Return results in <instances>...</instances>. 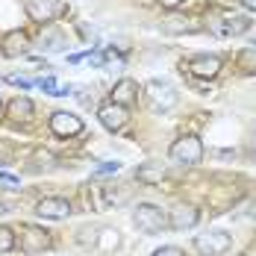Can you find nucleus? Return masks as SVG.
I'll list each match as a JSON object with an SVG mask.
<instances>
[{
	"instance_id": "15",
	"label": "nucleus",
	"mask_w": 256,
	"mask_h": 256,
	"mask_svg": "<svg viewBox=\"0 0 256 256\" xmlns=\"http://www.w3.org/2000/svg\"><path fill=\"white\" fill-rule=\"evenodd\" d=\"M204 26L198 24V21H192V18H180V15H174V18H168L165 21V32H171V36H182V32H200Z\"/></svg>"
},
{
	"instance_id": "16",
	"label": "nucleus",
	"mask_w": 256,
	"mask_h": 256,
	"mask_svg": "<svg viewBox=\"0 0 256 256\" xmlns=\"http://www.w3.org/2000/svg\"><path fill=\"white\" fill-rule=\"evenodd\" d=\"M32 100L30 98H15V100L9 103V118L12 121H30L32 118Z\"/></svg>"
},
{
	"instance_id": "8",
	"label": "nucleus",
	"mask_w": 256,
	"mask_h": 256,
	"mask_svg": "<svg viewBox=\"0 0 256 256\" xmlns=\"http://www.w3.org/2000/svg\"><path fill=\"white\" fill-rule=\"evenodd\" d=\"M59 12H62V3H56V0H26V15L38 24L53 21Z\"/></svg>"
},
{
	"instance_id": "21",
	"label": "nucleus",
	"mask_w": 256,
	"mask_h": 256,
	"mask_svg": "<svg viewBox=\"0 0 256 256\" xmlns=\"http://www.w3.org/2000/svg\"><path fill=\"white\" fill-rule=\"evenodd\" d=\"M238 62L244 65V71H256V48H250V50H244L242 56H238Z\"/></svg>"
},
{
	"instance_id": "29",
	"label": "nucleus",
	"mask_w": 256,
	"mask_h": 256,
	"mask_svg": "<svg viewBox=\"0 0 256 256\" xmlns=\"http://www.w3.org/2000/svg\"><path fill=\"white\" fill-rule=\"evenodd\" d=\"M254 44H256V42H254Z\"/></svg>"
},
{
	"instance_id": "4",
	"label": "nucleus",
	"mask_w": 256,
	"mask_h": 256,
	"mask_svg": "<svg viewBox=\"0 0 256 256\" xmlns=\"http://www.w3.org/2000/svg\"><path fill=\"white\" fill-rule=\"evenodd\" d=\"M182 71H188V74H194L200 80H212V77H218V71H221V59L209 56V53H198V56H188L182 62Z\"/></svg>"
},
{
	"instance_id": "20",
	"label": "nucleus",
	"mask_w": 256,
	"mask_h": 256,
	"mask_svg": "<svg viewBox=\"0 0 256 256\" xmlns=\"http://www.w3.org/2000/svg\"><path fill=\"white\" fill-rule=\"evenodd\" d=\"M15 248V232L9 227H0V254H9Z\"/></svg>"
},
{
	"instance_id": "18",
	"label": "nucleus",
	"mask_w": 256,
	"mask_h": 256,
	"mask_svg": "<svg viewBox=\"0 0 256 256\" xmlns=\"http://www.w3.org/2000/svg\"><path fill=\"white\" fill-rule=\"evenodd\" d=\"M42 48H44L48 53H59V50H65V38H62L59 32L48 30V32L42 36Z\"/></svg>"
},
{
	"instance_id": "10",
	"label": "nucleus",
	"mask_w": 256,
	"mask_h": 256,
	"mask_svg": "<svg viewBox=\"0 0 256 256\" xmlns=\"http://www.w3.org/2000/svg\"><path fill=\"white\" fill-rule=\"evenodd\" d=\"M36 212H38L42 218L62 221V218H68V215H71V204H68V200H62V198H44V200H38Z\"/></svg>"
},
{
	"instance_id": "7",
	"label": "nucleus",
	"mask_w": 256,
	"mask_h": 256,
	"mask_svg": "<svg viewBox=\"0 0 256 256\" xmlns=\"http://www.w3.org/2000/svg\"><path fill=\"white\" fill-rule=\"evenodd\" d=\"M50 248V236L38 227H24L21 230V250L26 256H36V254H44Z\"/></svg>"
},
{
	"instance_id": "5",
	"label": "nucleus",
	"mask_w": 256,
	"mask_h": 256,
	"mask_svg": "<svg viewBox=\"0 0 256 256\" xmlns=\"http://www.w3.org/2000/svg\"><path fill=\"white\" fill-rule=\"evenodd\" d=\"M232 244L230 232H221V230H212V232H200L198 238H194V248L200 250L204 256H221L227 254Z\"/></svg>"
},
{
	"instance_id": "28",
	"label": "nucleus",
	"mask_w": 256,
	"mask_h": 256,
	"mask_svg": "<svg viewBox=\"0 0 256 256\" xmlns=\"http://www.w3.org/2000/svg\"><path fill=\"white\" fill-rule=\"evenodd\" d=\"M136 3H142V6H154V0H136Z\"/></svg>"
},
{
	"instance_id": "22",
	"label": "nucleus",
	"mask_w": 256,
	"mask_h": 256,
	"mask_svg": "<svg viewBox=\"0 0 256 256\" xmlns=\"http://www.w3.org/2000/svg\"><path fill=\"white\" fill-rule=\"evenodd\" d=\"M6 82H9V86H18V88H30V86H32V80L21 77V74H12V77H6Z\"/></svg>"
},
{
	"instance_id": "23",
	"label": "nucleus",
	"mask_w": 256,
	"mask_h": 256,
	"mask_svg": "<svg viewBox=\"0 0 256 256\" xmlns=\"http://www.w3.org/2000/svg\"><path fill=\"white\" fill-rule=\"evenodd\" d=\"M154 256H186V254H182L180 248H174V244H168V248H159Z\"/></svg>"
},
{
	"instance_id": "13",
	"label": "nucleus",
	"mask_w": 256,
	"mask_h": 256,
	"mask_svg": "<svg viewBox=\"0 0 256 256\" xmlns=\"http://www.w3.org/2000/svg\"><path fill=\"white\" fill-rule=\"evenodd\" d=\"M218 30H221L224 36H242V32H248V30H250V21H248L244 15H221Z\"/></svg>"
},
{
	"instance_id": "25",
	"label": "nucleus",
	"mask_w": 256,
	"mask_h": 256,
	"mask_svg": "<svg viewBox=\"0 0 256 256\" xmlns=\"http://www.w3.org/2000/svg\"><path fill=\"white\" fill-rule=\"evenodd\" d=\"M0 182H6L9 188H18L21 182H18V177H12V174H6V171H0Z\"/></svg>"
},
{
	"instance_id": "19",
	"label": "nucleus",
	"mask_w": 256,
	"mask_h": 256,
	"mask_svg": "<svg viewBox=\"0 0 256 256\" xmlns=\"http://www.w3.org/2000/svg\"><path fill=\"white\" fill-rule=\"evenodd\" d=\"M118 242H121L118 230H103L100 232V242H98V250H115V248H118Z\"/></svg>"
},
{
	"instance_id": "9",
	"label": "nucleus",
	"mask_w": 256,
	"mask_h": 256,
	"mask_svg": "<svg viewBox=\"0 0 256 256\" xmlns=\"http://www.w3.org/2000/svg\"><path fill=\"white\" fill-rule=\"evenodd\" d=\"M98 118H100V124L106 130H121L124 124H127V106H118V103H106V106H100V112H98Z\"/></svg>"
},
{
	"instance_id": "11",
	"label": "nucleus",
	"mask_w": 256,
	"mask_h": 256,
	"mask_svg": "<svg viewBox=\"0 0 256 256\" xmlns=\"http://www.w3.org/2000/svg\"><path fill=\"white\" fill-rule=\"evenodd\" d=\"M198 209L194 206H188V204H182V206H174L171 209V218H168V227L171 230H192L194 224H198Z\"/></svg>"
},
{
	"instance_id": "6",
	"label": "nucleus",
	"mask_w": 256,
	"mask_h": 256,
	"mask_svg": "<svg viewBox=\"0 0 256 256\" xmlns=\"http://www.w3.org/2000/svg\"><path fill=\"white\" fill-rule=\"evenodd\" d=\"M50 130H53V136H59V138H71V136H80L82 132V121H80L74 112H53Z\"/></svg>"
},
{
	"instance_id": "26",
	"label": "nucleus",
	"mask_w": 256,
	"mask_h": 256,
	"mask_svg": "<svg viewBox=\"0 0 256 256\" xmlns=\"http://www.w3.org/2000/svg\"><path fill=\"white\" fill-rule=\"evenodd\" d=\"M159 3H162L165 9H177V6H182V3H186V0H159Z\"/></svg>"
},
{
	"instance_id": "24",
	"label": "nucleus",
	"mask_w": 256,
	"mask_h": 256,
	"mask_svg": "<svg viewBox=\"0 0 256 256\" xmlns=\"http://www.w3.org/2000/svg\"><path fill=\"white\" fill-rule=\"evenodd\" d=\"M112 171H121V162H103V165H98V174H112Z\"/></svg>"
},
{
	"instance_id": "2",
	"label": "nucleus",
	"mask_w": 256,
	"mask_h": 256,
	"mask_svg": "<svg viewBox=\"0 0 256 256\" xmlns=\"http://www.w3.org/2000/svg\"><path fill=\"white\" fill-rule=\"evenodd\" d=\"M144 94H148V100H150V106H154L156 112H168V109L177 106V88H174L171 82L150 80L148 88H144Z\"/></svg>"
},
{
	"instance_id": "17",
	"label": "nucleus",
	"mask_w": 256,
	"mask_h": 256,
	"mask_svg": "<svg viewBox=\"0 0 256 256\" xmlns=\"http://www.w3.org/2000/svg\"><path fill=\"white\" fill-rule=\"evenodd\" d=\"M162 177H165V168H162L159 162H148V165H142V168H138V180H142V182H148V186L159 182Z\"/></svg>"
},
{
	"instance_id": "1",
	"label": "nucleus",
	"mask_w": 256,
	"mask_h": 256,
	"mask_svg": "<svg viewBox=\"0 0 256 256\" xmlns=\"http://www.w3.org/2000/svg\"><path fill=\"white\" fill-rule=\"evenodd\" d=\"M132 224H136L142 232L154 236V232H162L165 227H168V215L154 204H138L136 212H132Z\"/></svg>"
},
{
	"instance_id": "14",
	"label": "nucleus",
	"mask_w": 256,
	"mask_h": 256,
	"mask_svg": "<svg viewBox=\"0 0 256 256\" xmlns=\"http://www.w3.org/2000/svg\"><path fill=\"white\" fill-rule=\"evenodd\" d=\"M136 92H138V86H136L132 80H121V82L112 88V103H118V106H130V103L136 100Z\"/></svg>"
},
{
	"instance_id": "27",
	"label": "nucleus",
	"mask_w": 256,
	"mask_h": 256,
	"mask_svg": "<svg viewBox=\"0 0 256 256\" xmlns=\"http://www.w3.org/2000/svg\"><path fill=\"white\" fill-rule=\"evenodd\" d=\"M242 3H244V6H248L250 12H256V0H242Z\"/></svg>"
},
{
	"instance_id": "12",
	"label": "nucleus",
	"mask_w": 256,
	"mask_h": 256,
	"mask_svg": "<svg viewBox=\"0 0 256 256\" xmlns=\"http://www.w3.org/2000/svg\"><path fill=\"white\" fill-rule=\"evenodd\" d=\"M26 50H30V38H26V32H21V30L9 32V36L3 38V56L18 59V56H24Z\"/></svg>"
},
{
	"instance_id": "3",
	"label": "nucleus",
	"mask_w": 256,
	"mask_h": 256,
	"mask_svg": "<svg viewBox=\"0 0 256 256\" xmlns=\"http://www.w3.org/2000/svg\"><path fill=\"white\" fill-rule=\"evenodd\" d=\"M171 159L180 165H198L204 159V144L198 136H182L171 144Z\"/></svg>"
}]
</instances>
